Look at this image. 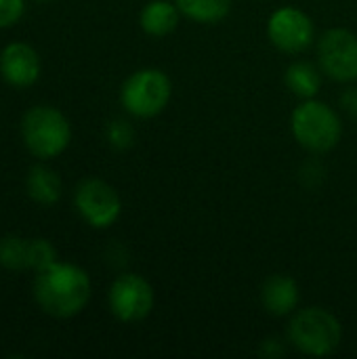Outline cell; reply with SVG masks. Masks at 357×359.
I'll return each instance as SVG.
<instances>
[{
	"label": "cell",
	"mask_w": 357,
	"mask_h": 359,
	"mask_svg": "<svg viewBox=\"0 0 357 359\" xmlns=\"http://www.w3.org/2000/svg\"><path fill=\"white\" fill-rule=\"evenodd\" d=\"M93 294L90 276L65 261H55L46 269L36 273L34 299L38 307L57 320H67L84 311Z\"/></svg>",
	"instance_id": "6da1fadb"
},
{
	"label": "cell",
	"mask_w": 357,
	"mask_h": 359,
	"mask_svg": "<svg viewBox=\"0 0 357 359\" xmlns=\"http://www.w3.org/2000/svg\"><path fill=\"white\" fill-rule=\"evenodd\" d=\"M21 141L38 160L61 156L72 141V124L53 105H34L21 118Z\"/></svg>",
	"instance_id": "7a4b0ae2"
},
{
	"label": "cell",
	"mask_w": 357,
	"mask_h": 359,
	"mask_svg": "<svg viewBox=\"0 0 357 359\" xmlns=\"http://www.w3.org/2000/svg\"><path fill=\"white\" fill-rule=\"evenodd\" d=\"M290 126L299 145L314 154H326L335 149L343 135L339 114L328 103L318 99H303V103L292 111Z\"/></svg>",
	"instance_id": "3957f363"
},
{
	"label": "cell",
	"mask_w": 357,
	"mask_h": 359,
	"mask_svg": "<svg viewBox=\"0 0 357 359\" xmlns=\"http://www.w3.org/2000/svg\"><path fill=\"white\" fill-rule=\"evenodd\" d=\"M290 343L305 355H332L343 339L341 322L322 307H307L292 316L288 326Z\"/></svg>",
	"instance_id": "277c9868"
},
{
	"label": "cell",
	"mask_w": 357,
	"mask_h": 359,
	"mask_svg": "<svg viewBox=\"0 0 357 359\" xmlns=\"http://www.w3.org/2000/svg\"><path fill=\"white\" fill-rule=\"evenodd\" d=\"M173 97L170 78L158 67H143L130 74L122 88V107L135 118H154L162 114Z\"/></svg>",
	"instance_id": "5b68a950"
},
{
	"label": "cell",
	"mask_w": 357,
	"mask_h": 359,
	"mask_svg": "<svg viewBox=\"0 0 357 359\" xmlns=\"http://www.w3.org/2000/svg\"><path fill=\"white\" fill-rule=\"evenodd\" d=\"M109 311L116 320L124 324L143 322L156 303L154 286L137 273H122L118 276L107 292Z\"/></svg>",
	"instance_id": "8992f818"
},
{
	"label": "cell",
	"mask_w": 357,
	"mask_h": 359,
	"mask_svg": "<svg viewBox=\"0 0 357 359\" xmlns=\"http://www.w3.org/2000/svg\"><path fill=\"white\" fill-rule=\"evenodd\" d=\"M74 206L82 221L93 229L112 227L122 215L118 191L101 179H84L74 191Z\"/></svg>",
	"instance_id": "52a82bcc"
},
{
	"label": "cell",
	"mask_w": 357,
	"mask_h": 359,
	"mask_svg": "<svg viewBox=\"0 0 357 359\" xmlns=\"http://www.w3.org/2000/svg\"><path fill=\"white\" fill-rule=\"evenodd\" d=\"M322 72L337 82L357 80V36L349 29L332 27L318 42Z\"/></svg>",
	"instance_id": "ba28073f"
},
{
	"label": "cell",
	"mask_w": 357,
	"mask_h": 359,
	"mask_svg": "<svg viewBox=\"0 0 357 359\" xmlns=\"http://www.w3.org/2000/svg\"><path fill=\"white\" fill-rule=\"evenodd\" d=\"M267 36L282 53L297 55L314 42L316 25L305 11L297 6H280L267 21Z\"/></svg>",
	"instance_id": "9c48e42d"
},
{
	"label": "cell",
	"mask_w": 357,
	"mask_h": 359,
	"mask_svg": "<svg viewBox=\"0 0 357 359\" xmlns=\"http://www.w3.org/2000/svg\"><path fill=\"white\" fill-rule=\"evenodd\" d=\"M42 72V61L36 48L27 42H11L0 53V76L8 86L27 88Z\"/></svg>",
	"instance_id": "30bf717a"
},
{
	"label": "cell",
	"mask_w": 357,
	"mask_h": 359,
	"mask_svg": "<svg viewBox=\"0 0 357 359\" xmlns=\"http://www.w3.org/2000/svg\"><path fill=\"white\" fill-rule=\"evenodd\" d=\"M299 286L290 276L276 273L269 276L261 288V303L265 311L274 318H286L299 307Z\"/></svg>",
	"instance_id": "8fae6325"
},
{
	"label": "cell",
	"mask_w": 357,
	"mask_h": 359,
	"mask_svg": "<svg viewBox=\"0 0 357 359\" xmlns=\"http://www.w3.org/2000/svg\"><path fill=\"white\" fill-rule=\"evenodd\" d=\"M179 17L181 11L177 6V2L170 0H149L139 15V23L141 29L147 36L154 38H164L168 34H173L179 25Z\"/></svg>",
	"instance_id": "7c38bea8"
},
{
	"label": "cell",
	"mask_w": 357,
	"mask_h": 359,
	"mask_svg": "<svg viewBox=\"0 0 357 359\" xmlns=\"http://www.w3.org/2000/svg\"><path fill=\"white\" fill-rule=\"evenodd\" d=\"M25 189H27V196L42 204V206H53L59 202L61 198V191H63V183L59 179V175L44 166V164H38L29 170L27 179H25Z\"/></svg>",
	"instance_id": "4fadbf2b"
},
{
	"label": "cell",
	"mask_w": 357,
	"mask_h": 359,
	"mask_svg": "<svg viewBox=\"0 0 357 359\" xmlns=\"http://www.w3.org/2000/svg\"><path fill=\"white\" fill-rule=\"evenodd\" d=\"M286 86L301 99H314L322 86V72L309 61H295L284 72Z\"/></svg>",
	"instance_id": "5bb4252c"
},
{
	"label": "cell",
	"mask_w": 357,
	"mask_h": 359,
	"mask_svg": "<svg viewBox=\"0 0 357 359\" xmlns=\"http://www.w3.org/2000/svg\"><path fill=\"white\" fill-rule=\"evenodd\" d=\"M181 15L196 23H219L231 11V0H175Z\"/></svg>",
	"instance_id": "9a60e30c"
},
{
	"label": "cell",
	"mask_w": 357,
	"mask_h": 359,
	"mask_svg": "<svg viewBox=\"0 0 357 359\" xmlns=\"http://www.w3.org/2000/svg\"><path fill=\"white\" fill-rule=\"evenodd\" d=\"M27 244L29 240L19 236H6L0 240V267L6 271L27 269Z\"/></svg>",
	"instance_id": "2e32d148"
},
{
	"label": "cell",
	"mask_w": 357,
	"mask_h": 359,
	"mask_svg": "<svg viewBox=\"0 0 357 359\" xmlns=\"http://www.w3.org/2000/svg\"><path fill=\"white\" fill-rule=\"evenodd\" d=\"M55 261H59L57 250L48 240H44V238L29 240V244H27V269L38 273V271L46 269L48 265H53Z\"/></svg>",
	"instance_id": "e0dca14e"
},
{
	"label": "cell",
	"mask_w": 357,
	"mask_h": 359,
	"mask_svg": "<svg viewBox=\"0 0 357 359\" xmlns=\"http://www.w3.org/2000/svg\"><path fill=\"white\" fill-rule=\"evenodd\" d=\"M105 135H107V141H109V145L114 149H128L133 145V141H135V130L124 120H114L107 126Z\"/></svg>",
	"instance_id": "ac0fdd59"
},
{
	"label": "cell",
	"mask_w": 357,
	"mask_h": 359,
	"mask_svg": "<svg viewBox=\"0 0 357 359\" xmlns=\"http://www.w3.org/2000/svg\"><path fill=\"white\" fill-rule=\"evenodd\" d=\"M25 13V0H0V29L13 27Z\"/></svg>",
	"instance_id": "d6986e66"
},
{
	"label": "cell",
	"mask_w": 357,
	"mask_h": 359,
	"mask_svg": "<svg viewBox=\"0 0 357 359\" xmlns=\"http://www.w3.org/2000/svg\"><path fill=\"white\" fill-rule=\"evenodd\" d=\"M343 105H345V109L357 118V88H349L345 95H343Z\"/></svg>",
	"instance_id": "ffe728a7"
}]
</instances>
